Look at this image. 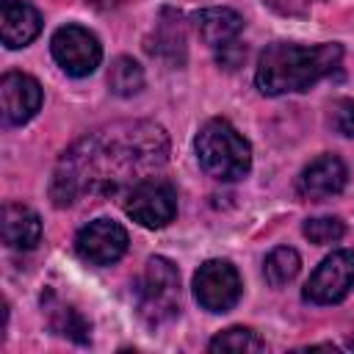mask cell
<instances>
[{
  "instance_id": "14",
  "label": "cell",
  "mask_w": 354,
  "mask_h": 354,
  "mask_svg": "<svg viewBox=\"0 0 354 354\" xmlns=\"http://www.w3.org/2000/svg\"><path fill=\"white\" fill-rule=\"evenodd\" d=\"M3 241L11 249H33L41 241V218L25 205L3 207Z\"/></svg>"
},
{
  "instance_id": "18",
  "label": "cell",
  "mask_w": 354,
  "mask_h": 354,
  "mask_svg": "<svg viewBox=\"0 0 354 354\" xmlns=\"http://www.w3.org/2000/svg\"><path fill=\"white\" fill-rule=\"evenodd\" d=\"M343 232H346V227H343V221L335 218V216H318V218H307V221H304V235H307L313 243H318V246H326V243L340 241Z\"/></svg>"
},
{
  "instance_id": "6",
  "label": "cell",
  "mask_w": 354,
  "mask_h": 354,
  "mask_svg": "<svg viewBox=\"0 0 354 354\" xmlns=\"http://www.w3.org/2000/svg\"><path fill=\"white\" fill-rule=\"evenodd\" d=\"M50 50H53V58L58 61V66L72 77L91 75L102 61V47L97 41V36L80 25L58 28L53 33Z\"/></svg>"
},
{
  "instance_id": "5",
  "label": "cell",
  "mask_w": 354,
  "mask_h": 354,
  "mask_svg": "<svg viewBox=\"0 0 354 354\" xmlns=\"http://www.w3.org/2000/svg\"><path fill=\"white\" fill-rule=\"evenodd\" d=\"M124 213L141 227L160 230L177 213V191L163 177H141L124 196Z\"/></svg>"
},
{
  "instance_id": "17",
  "label": "cell",
  "mask_w": 354,
  "mask_h": 354,
  "mask_svg": "<svg viewBox=\"0 0 354 354\" xmlns=\"http://www.w3.org/2000/svg\"><path fill=\"white\" fill-rule=\"evenodd\" d=\"M210 351H263L266 348V343L252 332V329H246V326H230V329H224V332H218L213 340H210V346H207Z\"/></svg>"
},
{
  "instance_id": "1",
  "label": "cell",
  "mask_w": 354,
  "mask_h": 354,
  "mask_svg": "<svg viewBox=\"0 0 354 354\" xmlns=\"http://www.w3.org/2000/svg\"><path fill=\"white\" fill-rule=\"evenodd\" d=\"M163 160L166 136L160 127L147 122L83 138L61 158L53 177V199L58 207H64L72 205L83 191L111 194L130 174H144Z\"/></svg>"
},
{
  "instance_id": "9",
  "label": "cell",
  "mask_w": 354,
  "mask_h": 354,
  "mask_svg": "<svg viewBox=\"0 0 354 354\" xmlns=\"http://www.w3.org/2000/svg\"><path fill=\"white\" fill-rule=\"evenodd\" d=\"M75 252L88 266H111L127 252V230L111 218H94L75 238Z\"/></svg>"
},
{
  "instance_id": "4",
  "label": "cell",
  "mask_w": 354,
  "mask_h": 354,
  "mask_svg": "<svg viewBox=\"0 0 354 354\" xmlns=\"http://www.w3.org/2000/svg\"><path fill=\"white\" fill-rule=\"evenodd\" d=\"M180 307V274L171 260L149 257L138 282V313L149 324L169 321Z\"/></svg>"
},
{
  "instance_id": "16",
  "label": "cell",
  "mask_w": 354,
  "mask_h": 354,
  "mask_svg": "<svg viewBox=\"0 0 354 354\" xmlns=\"http://www.w3.org/2000/svg\"><path fill=\"white\" fill-rule=\"evenodd\" d=\"M108 86L119 97H133L144 88V69L133 58L119 55L108 69Z\"/></svg>"
},
{
  "instance_id": "10",
  "label": "cell",
  "mask_w": 354,
  "mask_h": 354,
  "mask_svg": "<svg viewBox=\"0 0 354 354\" xmlns=\"http://www.w3.org/2000/svg\"><path fill=\"white\" fill-rule=\"evenodd\" d=\"M41 108V86L25 72H6L0 80V111L6 124H25Z\"/></svg>"
},
{
  "instance_id": "12",
  "label": "cell",
  "mask_w": 354,
  "mask_h": 354,
  "mask_svg": "<svg viewBox=\"0 0 354 354\" xmlns=\"http://www.w3.org/2000/svg\"><path fill=\"white\" fill-rule=\"evenodd\" d=\"M41 30V14L25 0H3L0 8V33L8 50L30 44Z\"/></svg>"
},
{
  "instance_id": "7",
  "label": "cell",
  "mask_w": 354,
  "mask_h": 354,
  "mask_svg": "<svg viewBox=\"0 0 354 354\" xmlns=\"http://www.w3.org/2000/svg\"><path fill=\"white\" fill-rule=\"evenodd\" d=\"M194 296L207 313H227L241 299V277L227 260H207L194 274Z\"/></svg>"
},
{
  "instance_id": "19",
  "label": "cell",
  "mask_w": 354,
  "mask_h": 354,
  "mask_svg": "<svg viewBox=\"0 0 354 354\" xmlns=\"http://www.w3.org/2000/svg\"><path fill=\"white\" fill-rule=\"evenodd\" d=\"M53 326H55V332H61V335H66V337H72L77 343H86L88 340V324L72 307H58L53 313Z\"/></svg>"
},
{
  "instance_id": "2",
  "label": "cell",
  "mask_w": 354,
  "mask_h": 354,
  "mask_svg": "<svg viewBox=\"0 0 354 354\" xmlns=\"http://www.w3.org/2000/svg\"><path fill=\"white\" fill-rule=\"evenodd\" d=\"M340 58H343L340 44L301 47V44L277 41L260 53L254 80L257 88L268 97L288 91H307L313 83L332 75L340 66Z\"/></svg>"
},
{
  "instance_id": "3",
  "label": "cell",
  "mask_w": 354,
  "mask_h": 354,
  "mask_svg": "<svg viewBox=\"0 0 354 354\" xmlns=\"http://www.w3.org/2000/svg\"><path fill=\"white\" fill-rule=\"evenodd\" d=\"M194 147L199 166L221 183H235L246 177L252 169V147L227 119L205 122L202 130L196 133Z\"/></svg>"
},
{
  "instance_id": "21",
  "label": "cell",
  "mask_w": 354,
  "mask_h": 354,
  "mask_svg": "<svg viewBox=\"0 0 354 354\" xmlns=\"http://www.w3.org/2000/svg\"><path fill=\"white\" fill-rule=\"evenodd\" d=\"M332 119H335L337 133L354 138V100H340V102L335 105V116H332Z\"/></svg>"
},
{
  "instance_id": "13",
  "label": "cell",
  "mask_w": 354,
  "mask_h": 354,
  "mask_svg": "<svg viewBox=\"0 0 354 354\" xmlns=\"http://www.w3.org/2000/svg\"><path fill=\"white\" fill-rule=\"evenodd\" d=\"M194 28H196L199 39L207 47L221 50V47H227L238 39V33L243 28V19L232 8H202L194 17Z\"/></svg>"
},
{
  "instance_id": "20",
  "label": "cell",
  "mask_w": 354,
  "mask_h": 354,
  "mask_svg": "<svg viewBox=\"0 0 354 354\" xmlns=\"http://www.w3.org/2000/svg\"><path fill=\"white\" fill-rule=\"evenodd\" d=\"M169 25L160 22L158 25V33H155V47H147L152 55H163L169 50L171 61H177V53L183 55V28L177 22H171V30H166Z\"/></svg>"
},
{
  "instance_id": "15",
  "label": "cell",
  "mask_w": 354,
  "mask_h": 354,
  "mask_svg": "<svg viewBox=\"0 0 354 354\" xmlns=\"http://www.w3.org/2000/svg\"><path fill=\"white\" fill-rule=\"evenodd\" d=\"M299 268H301L299 252L290 249V246H277V249L266 257L263 274H266V279H268L271 288H282V285H288L290 279H296Z\"/></svg>"
},
{
  "instance_id": "8",
  "label": "cell",
  "mask_w": 354,
  "mask_h": 354,
  "mask_svg": "<svg viewBox=\"0 0 354 354\" xmlns=\"http://www.w3.org/2000/svg\"><path fill=\"white\" fill-rule=\"evenodd\" d=\"M351 288H354V252L340 249L332 252L326 260H321V266L310 274L304 285V299L313 304H335L346 299Z\"/></svg>"
},
{
  "instance_id": "11",
  "label": "cell",
  "mask_w": 354,
  "mask_h": 354,
  "mask_svg": "<svg viewBox=\"0 0 354 354\" xmlns=\"http://www.w3.org/2000/svg\"><path fill=\"white\" fill-rule=\"evenodd\" d=\"M346 180H348L346 163L337 155H321V158H315L304 166V171L299 174L296 188L304 199L324 202V199L340 194L346 188Z\"/></svg>"
}]
</instances>
